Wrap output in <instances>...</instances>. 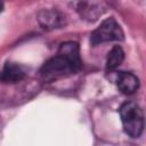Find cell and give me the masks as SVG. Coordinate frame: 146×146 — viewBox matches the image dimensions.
<instances>
[{
	"label": "cell",
	"mask_w": 146,
	"mask_h": 146,
	"mask_svg": "<svg viewBox=\"0 0 146 146\" xmlns=\"http://www.w3.org/2000/svg\"><path fill=\"white\" fill-rule=\"evenodd\" d=\"M116 86L121 92L131 95L139 88V79L130 72H120L116 78Z\"/></svg>",
	"instance_id": "cell-6"
},
{
	"label": "cell",
	"mask_w": 146,
	"mask_h": 146,
	"mask_svg": "<svg viewBox=\"0 0 146 146\" xmlns=\"http://www.w3.org/2000/svg\"><path fill=\"white\" fill-rule=\"evenodd\" d=\"M24 76H25V73L23 68L18 64L11 63V62H7L2 71L0 72V81L5 83H16L23 80Z\"/></svg>",
	"instance_id": "cell-7"
},
{
	"label": "cell",
	"mask_w": 146,
	"mask_h": 146,
	"mask_svg": "<svg viewBox=\"0 0 146 146\" xmlns=\"http://www.w3.org/2000/svg\"><path fill=\"white\" fill-rule=\"evenodd\" d=\"M120 116L124 132L138 138L144 130V114L140 106L135 102H125L120 107Z\"/></svg>",
	"instance_id": "cell-2"
},
{
	"label": "cell",
	"mask_w": 146,
	"mask_h": 146,
	"mask_svg": "<svg viewBox=\"0 0 146 146\" xmlns=\"http://www.w3.org/2000/svg\"><path fill=\"white\" fill-rule=\"evenodd\" d=\"M76 11L83 19L94 22L99 16L103 15V13L105 11V6L103 2L83 1V2L76 3Z\"/></svg>",
	"instance_id": "cell-5"
},
{
	"label": "cell",
	"mask_w": 146,
	"mask_h": 146,
	"mask_svg": "<svg viewBox=\"0 0 146 146\" xmlns=\"http://www.w3.org/2000/svg\"><path fill=\"white\" fill-rule=\"evenodd\" d=\"M36 19L44 30L62 29L66 25V17L57 9H42L38 13Z\"/></svg>",
	"instance_id": "cell-4"
},
{
	"label": "cell",
	"mask_w": 146,
	"mask_h": 146,
	"mask_svg": "<svg viewBox=\"0 0 146 146\" xmlns=\"http://www.w3.org/2000/svg\"><path fill=\"white\" fill-rule=\"evenodd\" d=\"M123 36L124 34L119 23L113 17H110L103 21V23L91 33L90 42L92 46H96L107 41H121Z\"/></svg>",
	"instance_id": "cell-3"
},
{
	"label": "cell",
	"mask_w": 146,
	"mask_h": 146,
	"mask_svg": "<svg viewBox=\"0 0 146 146\" xmlns=\"http://www.w3.org/2000/svg\"><path fill=\"white\" fill-rule=\"evenodd\" d=\"M81 67L79 44L73 41L59 46L56 56L47 60L40 70V76L44 82H51L60 78L76 73Z\"/></svg>",
	"instance_id": "cell-1"
},
{
	"label": "cell",
	"mask_w": 146,
	"mask_h": 146,
	"mask_svg": "<svg viewBox=\"0 0 146 146\" xmlns=\"http://www.w3.org/2000/svg\"><path fill=\"white\" fill-rule=\"evenodd\" d=\"M3 10V3L2 2H0V13Z\"/></svg>",
	"instance_id": "cell-9"
},
{
	"label": "cell",
	"mask_w": 146,
	"mask_h": 146,
	"mask_svg": "<svg viewBox=\"0 0 146 146\" xmlns=\"http://www.w3.org/2000/svg\"><path fill=\"white\" fill-rule=\"evenodd\" d=\"M124 59V52L120 46H114L107 54V59H106V70L107 71H113L115 70L119 65Z\"/></svg>",
	"instance_id": "cell-8"
}]
</instances>
